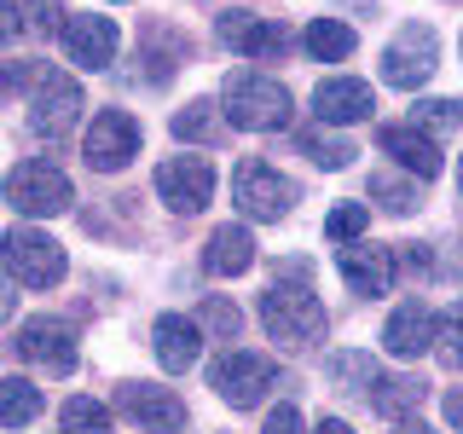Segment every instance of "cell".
Returning a JSON list of instances; mask_svg holds the SVG:
<instances>
[{
  "label": "cell",
  "mask_w": 463,
  "mask_h": 434,
  "mask_svg": "<svg viewBox=\"0 0 463 434\" xmlns=\"http://www.w3.org/2000/svg\"><path fill=\"white\" fill-rule=\"evenodd\" d=\"M221 99H226L221 116L232 127H243V134H272V127L289 122V87L272 81V76H260V70H238V76H226Z\"/></svg>",
  "instance_id": "obj_1"
},
{
  "label": "cell",
  "mask_w": 463,
  "mask_h": 434,
  "mask_svg": "<svg viewBox=\"0 0 463 434\" xmlns=\"http://www.w3.org/2000/svg\"><path fill=\"white\" fill-rule=\"evenodd\" d=\"M0 260H6V272H12L24 289H52V284H64V272H70L64 243L47 238L41 226H12V231H0Z\"/></svg>",
  "instance_id": "obj_2"
},
{
  "label": "cell",
  "mask_w": 463,
  "mask_h": 434,
  "mask_svg": "<svg viewBox=\"0 0 463 434\" xmlns=\"http://www.w3.org/2000/svg\"><path fill=\"white\" fill-rule=\"evenodd\" d=\"M260 325L272 330V342H284V347H307L325 336V307H318V296L301 278H279L260 296Z\"/></svg>",
  "instance_id": "obj_3"
},
{
  "label": "cell",
  "mask_w": 463,
  "mask_h": 434,
  "mask_svg": "<svg viewBox=\"0 0 463 434\" xmlns=\"http://www.w3.org/2000/svg\"><path fill=\"white\" fill-rule=\"evenodd\" d=\"M209 388L226 405H238V411H243V405L267 400V388H279V365H272L267 354H250V347H226V354L209 365Z\"/></svg>",
  "instance_id": "obj_4"
},
{
  "label": "cell",
  "mask_w": 463,
  "mask_h": 434,
  "mask_svg": "<svg viewBox=\"0 0 463 434\" xmlns=\"http://www.w3.org/2000/svg\"><path fill=\"white\" fill-rule=\"evenodd\" d=\"M232 203H238L250 221H284L289 203H296V185H289L272 163H260V156H243L238 174H232Z\"/></svg>",
  "instance_id": "obj_5"
},
{
  "label": "cell",
  "mask_w": 463,
  "mask_h": 434,
  "mask_svg": "<svg viewBox=\"0 0 463 434\" xmlns=\"http://www.w3.org/2000/svg\"><path fill=\"white\" fill-rule=\"evenodd\" d=\"M6 203L18 214H64L76 197H70L64 168H52L47 156H29V163H18L6 174Z\"/></svg>",
  "instance_id": "obj_6"
},
{
  "label": "cell",
  "mask_w": 463,
  "mask_h": 434,
  "mask_svg": "<svg viewBox=\"0 0 463 434\" xmlns=\"http://www.w3.org/2000/svg\"><path fill=\"white\" fill-rule=\"evenodd\" d=\"M434 58H440V41H434L429 24H405L383 52V81L400 87V93H417L434 76Z\"/></svg>",
  "instance_id": "obj_7"
},
{
  "label": "cell",
  "mask_w": 463,
  "mask_h": 434,
  "mask_svg": "<svg viewBox=\"0 0 463 434\" xmlns=\"http://www.w3.org/2000/svg\"><path fill=\"white\" fill-rule=\"evenodd\" d=\"M12 347H18L29 365H41L47 376H70V371H76V359H81L76 330H70L64 318H47V313H41V318H24Z\"/></svg>",
  "instance_id": "obj_8"
},
{
  "label": "cell",
  "mask_w": 463,
  "mask_h": 434,
  "mask_svg": "<svg viewBox=\"0 0 463 434\" xmlns=\"http://www.w3.org/2000/svg\"><path fill=\"white\" fill-rule=\"evenodd\" d=\"M81 151H87V168H99V174L128 168L139 156V122L128 110H99L93 122H87Z\"/></svg>",
  "instance_id": "obj_9"
},
{
  "label": "cell",
  "mask_w": 463,
  "mask_h": 434,
  "mask_svg": "<svg viewBox=\"0 0 463 434\" xmlns=\"http://www.w3.org/2000/svg\"><path fill=\"white\" fill-rule=\"evenodd\" d=\"M156 197H163L174 214L209 209V197H214V163H209V156H168V163L156 168Z\"/></svg>",
  "instance_id": "obj_10"
},
{
  "label": "cell",
  "mask_w": 463,
  "mask_h": 434,
  "mask_svg": "<svg viewBox=\"0 0 463 434\" xmlns=\"http://www.w3.org/2000/svg\"><path fill=\"white\" fill-rule=\"evenodd\" d=\"M116 405H122V417H134V423L151 429V434H180L185 429V400L174 394V388L128 382V388H116Z\"/></svg>",
  "instance_id": "obj_11"
},
{
  "label": "cell",
  "mask_w": 463,
  "mask_h": 434,
  "mask_svg": "<svg viewBox=\"0 0 463 434\" xmlns=\"http://www.w3.org/2000/svg\"><path fill=\"white\" fill-rule=\"evenodd\" d=\"M81 87L64 76V70H41L35 76V110H29V122H35V134H70L81 116Z\"/></svg>",
  "instance_id": "obj_12"
},
{
  "label": "cell",
  "mask_w": 463,
  "mask_h": 434,
  "mask_svg": "<svg viewBox=\"0 0 463 434\" xmlns=\"http://www.w3.org/2000/svg\"><path fill=\"white\" fill-rule=\"evenodd\" d=\"M371 110H376V93H371V81H359V76H330V81L313 87V116L325 127H354V122H365Z\"/></svg>",
  "instance_id": "obj_13"
},
{
  "label": "cell",
  "mask_w": 463,
  "mask_h": 434,
  "mask_svg": "<svg viewBox=\"0 0 463 434\" xmlns=\"http://www.w3.org/2000/svg\"><path fill=\"white\" fill-rule=\"evenodd\" d=\"M221 41L232 52H243V58H284V47H289V35H284V24H272V18H255V12H221Z\"/></svg>",
  "instance_id": "obj_14"
},
{
  "label": "cell",
  "mask_w": 463,
  "mask_h": 434,
  "mask_svg": "<svg viewBox=\"0 0 463 434\" xmlns=\"http://www.w3.org/2000/svg\"><path fill=\"white\" fill-rule=\"evenodd\" d=\"M376 145H383V156H394L405 174H417V180H434V174H440V145L417 122H388L383 134H376Z\"/></svg>",
  "instance_id": "obj_15"
},
{
  "label": "cell",
  "mask_w": 463,
  "mask_h": 434,
  "mask_svg": "<svg viewBox=\"0 0 463 434\" xmlns=\"http://www.w3.org/2000/svg\"><path fill=\"white\" fill-rule=\"evenodd\" d=\"M434 330H440V318L429 313L423 296H411V301H400V307H394L383 342H388V354H394V359H417V354H429V347H434Z\"/></svg>",
  "instance_id": "obj_16"
},
{
  "label": "cell",
  "mask_w": 463,
  "mask_h": 434,
  "mask_svg": "<svg viewBox=\"0 0 463 434\" xmlns=\"http://www.w3.org/2000/svg\"><path fill=\"white\" fill-rule=\"evenodd\" d=\"M336 267L354 296H388V284H394V250H383V243H347Z\"/></svg>",
  "instance_id": "obj_17"
},
{
  "label": "cell",
  "mask_w": 463,
  "mask_h": 434,
  "mask_svg": "<svg viewBox=\"0 0 463 434\" xmlns=\"http://www.w3.org/2000/svg\"><path fill=\"white\" fill-rule=\"evenodd\" d=\"M116 41H122L116 24L99 18V12H81V18L64 24V52H70V64H81V70H105L116 58Z\"/></svg>",
  "instance_id": "obj_18"
},
{
  "label": "cell",
  "mask_w": 463,
  "mask_h": 434,
  "mask_svg": "<svg viewBox=\"0 0 463 434\" xmlns=\"http://www.w3.org/2000/svg\"><path fill=\"white\" fill-rule=\"evenodd\" d=\"M151 336H156V365H163V371L180 376V371H192V365H197V354H203V325H197V318H185V313H163Z\"/></svg>",
  "instance_id": "obj_19"
},
{
  "label": "cell",
  "mask_w": 463,
  "mask_h": 434,
  "mask_svg": "<svg viewBox=\"0 0 463 434\" xmlns=\"http://www.w3.org/2000/svg\"><path fill=\"white\" fill-rule=\"evenodd\" d=\"M203 267H209L214 278H238V272H250L255 267L250 226H214L209 231V250H203Z\"/></svg>",
  "instance_id": "obj_20"
},
{
  "label": "cell",
  "mask_w": 463,
  "mask_h": 434,
  "mask_svg": "<svg viewBox=\"0 0 463 434\" xmlns=\"http://www.w3.org/2000/svg\"><path fill=\"white\" fill-rule=\"evenodd\" d=\"M41 417V388L24 376H0V429H24Z\"/></svg>",
  "instance_id": "obj_21"
},
{
  "label": "cell",
  "mask_w": 463,
  "mask_h": 434,
  "mask_svg": "<svg viewBox=\"0 0 463 434\" xmlns=\"http://www.w3.org/2000/svg\"><path fill=\"white\" fill-rule=\"evenodd\" d=\"M301 41H307V52L318 58V64H342V58L359 47V41H354V29H347L342 18H313Z\"/></svg>",
  "instance_id": "obj_22"
},
{
  "label": "cell",
  "mask_w": 463,
  "mask_h": 434,
  "mask_svg": "<svg viewBox=\"0 0 463 434\" xmlns=\"http://www.w3.org/2000/svg\"><path fill=\"white\" fill-rule=\"evenodd\" d=\"M371 405H376L383 417H405L411 405H423V382H417V376H376Z\"/></svg>",
  "instance_id": "obj_23"
},
{
  "label": "cell",
  "mask_w": 463,
  "mask_h": 434,
  "mask_svg": "<svg viewBox=\"0 0 463 434\" xmlns=\"http://www.w3.org/2000/svg\"><path fill=\"white\" fill-rule=\"evenodd\" d=\"M434 354H440L446 371H463V301L440 313V330H434Z\"/></svg>",
  "instance_id": "obj_24"
},
{
  "label": "cell",
  "mask_w": 463,
  "mask_h": 434,
  "mask_svg": "<svg viewBox=\"0 0 463 434\" xmlns=\"http://www.w3.org/2000/svg\"><path fill=\"white\" fill-rule=\"evenodd\" d=\"M64 434H110V411L87 394L64 400Z\"/></svg>",
  "instance_id": "obj_25"
},
{
  "label": "cell",
  "mask_w": 463,
  "mask_h": 434,
  "mask_svg": "<svg viewBox=\"0 0 463 434\" xmlns=\"http://www.w3.org/2000/svg\"><path fill=\"white\" fill-rule=\"evenodd\" d=\"M197 325H203V330H214L221 342H238V330H243V313L232 307L226 296H203V307H197Z\"/></svg>",
  "instance_id": "obj_26"
},
{
  "label": "cell",
  "mask_w": 463,
  "mask_h": 434,
  "mask_svg": "<svg viewBox=\"0 0 463 434\" xmlns=\"http://www.w3.org/2000/svg\"><path fill=\"white\" fill-rule=\"evenodd\" d=\"M174 134L180 139H214L221 134V116H214L209 99H197V105H185L180 116H174Z\"/></svg>",
  "instance_id": "obj_27"
},
{
  "label": "cell",
  "mask_w": 463,
  "mask_h": 434,
  "mask_svg": "<svg viewBox=\"0 0 463 434\" xmlns=\"http://www.w3.org/2000/svg\"><path fill=\"white\" fill-rule=\"evenodd\" d=\"M365 226H371V209H365V203H342V209L325 214V238H336V243H354Z\"/></svg>",
  "instance_id": "obj_28"
},
{
  "label": "cell",
  "mask_w": 463,
  "mask_h": 434,
  "mask_svg": "<svg viewBox=\"0 0 463 434\" xmlns=\"http://www.w3.org/2000/svg\"><path fill=\"white\" fill-rule=\"evenodd\" d=\"M301 151H307L318 168H347L354 163V145L336 139V134H301Z\"/></svg>",
  "instance_id": "obj_29"
},
{
  "label": "cell",
  "mask_w": 463,
  "mask_h": 434,
  "mask_svg": "<svg viewBox=\"0 0 463 434\" xmlns=\"http://www.w3.org/2000/svg\"><path fill=\"white\" fill-rule=\"evenodd\" d=\"M411 122H423V134H446V127H463V105L458 99H423V105L411 110Z\"/></svg>",
  "instance_id": "obj_30"
},
{
  "label": "cell",
  "mask_w": 463,
  "mask_h": 434,
  "mask_svg": "<svg viewBox=\"0 0 463 434\" xmlns=\"http://www.w3.org/2000/svg\"><path fill=\"white\" fill-rule=\"evenodd\" d=\"M330 376H342V382H354L359 394H371V388H376V376H383V371H376L365 354H336V359H330Z\"/></svg>",
  "instance_id": "obj_31"
},
{
  "label": "cell",
  "mask_w": 463,
  "mask_h": 434,
  "mask_svg": "<svg viewBox=\"0 0 463 434\" xmlns=\"http://www.w3.org/2000/svg\"><path fill=\"white\" fill-rule=\"evenodd\" d=\"M24 12H29V29H35V35H52V29H64L70 18H64V0H24Z\"/></svg>",
  "instance_id": "obj_32"
},
{
  "label": "cell",
  "mask_w": 463,
  "mask_h": 434,
  "mask_svg": "<svg viewBox=\"0 0 463 434\" xmlns=\"http://www.w3.org/2000/svg\"><path fill=\"white\" fill-rule=\"evenodd\" d=\"M371 192L383 197L394 214H411V209H417V192H411V185H400V180H383V174H376V180H371Z\"/></svg>",
  "instance_id": "obj_33"
},
{
  "label": "cell",
  "mask_w": 463,
  "mask_h": 434,
  "mask_svg": "<svg viewBox=\"0 0 463 434\" xmlns=\"http://www.w3.org/2000/svg\"><path fill=\"white\" fill-rule=\"evenodd\" d=\"M260 434H301V411L296 405H279V411H267V429Z\"/></svg>",
  "instance_id": "obj_34"
},
{
  "label": "cell",
  "mask_w": 463,
  "mask_h": 434,
  "mask_svg": "<svg viewBox=\"0 0 463 434\" xmlns=\"http://www.w3.org/2000/svg\"><path fill=\"white\" fill-rule=\"evenodd\" d=\"M12 35H18V6H12V0H0V47H6Z\"/></svg>",
  "instance_id": "obj_35"
},
{
  "label": "cell",
  "mask_w": 463,
  "mask_h": 434,
  "mask_svg": "<svg viewBox=\"0 0 463 434\" xmlns=\"http://www.w3.org/2000/svg\"><path fill=\"white\" fill-rule=\"evenodd\" d=\"M12 307H18V296H12V284L0 278V318H12Z\"/></svg>",
  "instance_id": "obj_36"
},
{
  "label": "cell",
  "mask_w": 463,
  "mask_h": 434,
  "mask_svg": "<svg viewBox=\"0 0 463 434\" xmlns=\"http://www.w3.org/2000/svg\"><path fill=\"white\" fill-rule=\"evenodd\" d=\"M313 434H354V429H347V423H342V417H325V423H318Z\"/></svg>",
  "instance_id": "obj_37"
},
{
  "label": "cell",
  "mask_w": 463,
  "mask_h": 434,
  "mask_svg": "<svg viewBox=\"0 0 463 434\" xmlns=\"http://www.w3.org/2000/svg\"><path fill=\"white\" fill-rule=\"evenodd\" d=\"M394 434H434V429H429V423H417V417H400V429H394Z\"/></svg>",
  "instance_id": "obj_38"
},
{
  "label": "cell",
  "mask_w": 463,
  "mask_h": 434,
  "mask_svg": "<svg viewBox=\"0 0 463 434\" xmlns=\"http://www.w3.org/2000/svg\"><path fill=\"white\" fill-rule=\"evenodd\" d=\"M446 417H452V423L463 429V394H452V400H446Z\"/></svg>",
  "instance_id": "obj_39"
},
{
  "label": "cell",
  "mask_w": 463,
  "mask_h": 434,
  "mask_svg": "<svg viewBox=\"0 0 463 434\" xmlns=\"http://www.w3.org/2000/svg\"><path fill=\"white\" fill-rule=\"evenodd\" d=\"M458 192H463V174H458Z\"/></svg>",
  "instance_id": "obj_40"
}]
</instances>
